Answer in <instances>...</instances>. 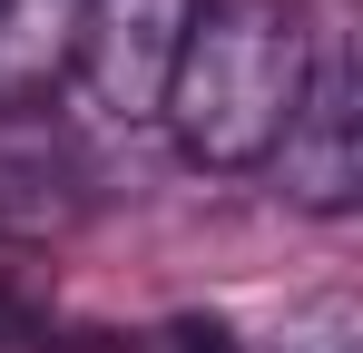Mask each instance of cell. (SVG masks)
I'll list each match as a JSON object with an SVG mask.
<instances>
[{"label":"cell","instance_id":"6da1fadb","mask_svg":"<svg viewBox=\"0 0 363 353\" xmlns=\"http://www.w3.org/2000/svg\"><path fill=\"white\" fill-rule=\"evenodd\" d=\"M304 30H295V0H196L186 20V50H177V79L157 118L177 128L186 167H265L285 118H295V89H304Z\"/></svg>","mask_w":363,"mask_h":353},{"label":"cell","instance_id":"7a4b0ae2","mask_svg":"<svg viewBox=\"0 0 363 353\" xmlns=\"http://www.w3.org/2000/svg\"><path fill=\"white\" fill-rule=\"evenodd\" d=\"M265 167L285 176V196L314 206V216H344L363 196V79H354V50H314L304 59L295 118H285V138H275Z\"/></svg>","mask_w":363,"mask_h":353},{"label":"cell","instance_id":"3957f363","mask_svg":"<svg viewBox=\"0 0 363 353\" xmlns=\"http://www.w3.org/2000/svg\"><path fill=\"white\" fill-rule=\"evenodd\" d=\"M186 20H196V0H79L69 69L89 79V99L108 118H157L177 50H186Z\"/></svg>","mask_w":363,"mask_h":353},{"label":"cell","instance_id":"277c9868","mask_svg":"<svg viewBox=\"0 0 363 353\" xmlns=\"http://www.w3.org/2000/svg\"><path fill=\"white\" fill-rule=\"evenodd\" d=\"M69 50H79V0H0V108L10 118L50 108Z\"/></svg>","mask_w":363,"mask_h":353},{"label":"cell","instance_id":"5b68a950","mask_svg":"<svg viewBox=\"0 0 363 353\" xmlns=\"http://www.w3.org/2000/svg\"><path fill=\"white\" fill-rule=\"evenodd\" d=\"M275 353H363V324H354V304H344V294H324V304H304L295 324L275 334Z\"/></svg>","mask_w":363,"mask_h":353},{"label":"cell","instance_id":"8992f818","mask_svg":"<svg viewBox=\"0 0 363 353\" xmlns=\"http://www.w3.org/2000/svg\"><path fill=\"white\" fill-rule=\"evenodd\" d=\"M157 344L167 353H236V334H226V324H167Z\"/></svg>","mask_w":363,"mask_h":353}]
</instances>
